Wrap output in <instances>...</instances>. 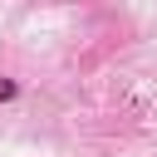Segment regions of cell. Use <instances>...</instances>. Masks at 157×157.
<instances>
[{"mask_svg": "<svg viewBox=\"0 0 157 157\" xmlns=\"http://www.w3.org/2000/svg\"><path fill=\"white\" fill-rule=\"evenodd\" d=\"M15 93H20V88H15V78H0V103H10Z\"/></svg>", "mask_w": 157, "mask_h": 157, "instance_id": "1", "label": "cell"}]
</instances>
